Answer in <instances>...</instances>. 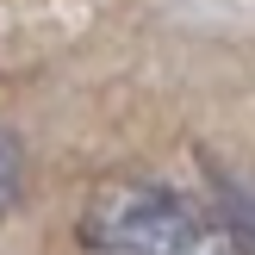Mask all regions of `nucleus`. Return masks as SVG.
<instances>
[{"label":"nucleus","mask_w":255,"mask_h":255,"mask_svg":"<svg viewBox=\"0 0 255 255\" xmlns=\"http://www.w3.org/2000/svg\"><path fill=\"white\" fill-rule=\"evenodd\" d=\"M19 187H25V149H19V137L0 125V212L19 199Z\"/></svg>","instance_id":"f03ea898"},{"label":"nucleus","mask_w":255,"mask_h":255,"mask_svg":"<svg viewBox=\"0 0 255 255\" xmlns=\"http://www.w3.org/2000/svg\"><path fill=\"white\" fill-rule=\"evenodd\" d=\"M81 243L94 255H249L237 218L162 181L100 187L81 212Z\"/></svg>","instance_id":"f257e3e1"}]
</instances>
